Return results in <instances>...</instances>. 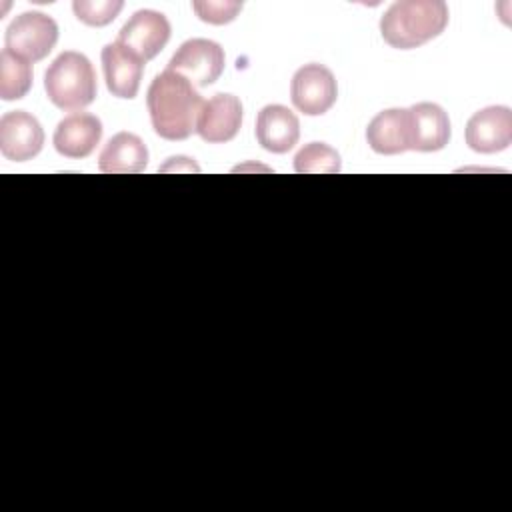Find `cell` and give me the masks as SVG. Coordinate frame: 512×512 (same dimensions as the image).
Returning a JSON list of instances; mask_svg holds the SVG:
<instances>
[{
  "instance_id": "cell-6",
  "label": "cell",
  "mask_w": 512,
  "mask_h": 512,
  "mask_svg": "<svg viewBox=\"0 0 512 512\" xmlns=\"http://www.w3.org/2000/svg\"><path fill=\"white\" fill-rule=\"evenodd\" d=\"M290 98L306 116L326 114L338 98V84L332 70L316 62L304 64L292 76Z\"/></svg>"
},
{
  "instance_id": "cell-4",
  "label": "cell",
  "mask_w": 512,
  "mask_h": 512,
  "mask_svg": "<svg viewBox=\"0 0 512 512\" xmlns=\"http://www.w3.org/2000/svg\"><path fill=\"white\" fill-rule=\"evenodd\" d=\"M6 48L30 62L46 58L58 42V24L44 12H22L6 28Z\"/></svg>"
},
{
  "instance_id": "cell-14",
  "label": "cell",
  "mask_w": 512,
  "mask_h": 512,
  "mask_svg": "<svg viewBox=\"0 0 512 512\" xmlns=\"http://www.w3.org/2000/svg\"><path fill=\"white\" fill-rule=\"evenodd\" d=\"M298 138L300 120L290 108L282 104H268L258 112L256 140L264 150L272 154H284L294 148Z\"/></svg>"
},
{
  "instance_id": "cell-15",
  "label": "cell",
  "mask_w": 512,
  "mask_h": 512,
  "mask_svg": "<svg viewBox=\"0 0 512 512\" xmlns=\"http://www.w3.org/2000/svg\"><path fill=\"white\" fill-rule=\"evenodd\" d=\"M412 126V148L418 152H438L450 140V118L442 106L420 102L408 108Z\"/></svg>"
},
{
  "instance_id": "cell-8",
  "label": "cell",
  "mask_w": 512,
  "mask_h": 512,
  "mask_svg": "<svg viewBox=\"0 0 512 512\" xmlns=\"http://www.w3.org/2000/svg\"><path fill=\"white\" fill-rule=\"evenodd\" d=\"M44 130L36 116L24 110L6 112L0 118V152L12 162H26L40 154Z\"/></svg>"
},
{
  "instance_id": "cell-5",
  "label": "cell",
  "mask_w": 512,
  "mask_h": 512,
  "mask_svg": "<svg viewBox=\"0 0 512 512\" xmlns=\"http://www.w3.org/2000/svg\"><path fill=\"white\" fill-rule=\"evenodd\" d=\"M224 48L208 38H192L180 44L168 62V70L182 74L196 86L214 84L224 72Z\"/></svg>"
},
{
  "instance_id": "cell-9",
  "label": "cell",
  "mask_w": 512,
  "mask_h": 512,
  "mask_svg": "<svg viewBox=\"0 0 512 512\" xmlns=\"http://www.w3.org/2000/svg\"><path fill=\"white\" fill-rule=\"evenodd\" d=\"M170 22L158 10H138L120 28L118 42L134 50L144 62L160 54L170 40Z\"/></svg>"
},
{
  "instance_id": "cell-1",
  "label": "cell",
  "mask_w": 512,
  "mask_h": 512,
  "mask_svg": "<svg viewBox=\"0 0 512 512\" xmlns=\"http://www.w3.org/2000/svg\"><path fill=\"white\" fill-rule=\"evenodd\" d=\"M146 104L154 132L176 142L196 132L204 100L190 80L166 68L152 80Z\"/></svg>"
},
{
  "instance_id": "cell-17",
  "label": "cell",
  "mask_w": 512,
  "mask_h": 512,
  "mask_svg": "<svg viewBox=\"0 0 512 512\" xmlns=\"http://www.w3.org/2000/svg\"><path fill=\"white\" fill-rule=\"evenodd\" d=\"M30 86H32L30 60L4 48L0 54V98L6 102L20 100L28 94Z\"/></svg>"
},
{
  "instance_id": "cell-3",
  "label": "cell",
  "mask_w": 512,
  "mask_h": 512,
  "mask_svg": "<svg viewBox=\"0 0 512 512\" xmlns=\"http://www.w3.org/2000/svg\"><path fill=\"white\" fill-rule=\"evenodd\" d=\"M48 100L60 110H80L94 102L98 86L92 62L76 50H64L44 74Z\"/></svg>"
},
{
  "instance_id": "cell-18",
  "label": "cell",
  "mask_w": 512,
  "mask_h": 512,
  "mask_svg": "<svg viewBox=\"0 0 512 512\" xmlns=\"http://www.w3.org/2000/svg\"><path fill=\"white\" fill-rule=\"evenodd\" d=\"M294 170L298 174H336L340 172V154L324 142H310L294 156Z\"/></svg>"
},
{
  "instance_id": "cell-10",
  "label": "cell",
  "mask_w": 512,
  "mask_h": 512,
  "mask_svg": "<svg viewBox=\"0 0 512 512\" xmlns=\"http://www.w3.org/2000/svg\"><path fill=\"white\" fill-rule=\"evenodd\" d=\"M100 58L108 92L116 98L132 100L138 94L146 62L118 40L106 44Z\"/></svg>"
},
{
  "instance_id": "cell-19",
  "label": "cell",
  "mask_w": 512,
  "mask_h": 512,
  "mask_svg": "<svg viewBox=\"0 0 512 512\" xmlns=\"http://www.w3.org/2000/svg\"><path fill=\"white\" fill-rule=\"evenodd\" d=\"M122 0H76L72 4V10L80 22L86 26H106L110 24L122 10Z\"/></svg>"
},
{
  "instance_id": "cell-2",
  "label": "cell",
  "mask_w": 512,
  "mask_h": 512,
  "mask_svg": "<svg viewBox=\"0 0 512 512\" xmlns=\"http://www.w3.org/2000/svg\"><path fill=\"white\" fill-rule=\"evenodd\" d=\"M448 24V6L442 0H400L380 18V34L398 50H412L440 36Z\"/></svg>"
},
{
  "instance_id": "cell-16",
  "label": "cell",
  "mask_w": 512,
  "mask_h": 512,
  "mask_svg": "<svg viewBox=\"0 0 512 512\" xmlns=\"http://www.w3.org/2000/svg\"><path fill=\"white\" fill-rule=\"evenodd\" d=\"M148 164V148L132 132L114 134L100 152L98 166L108 174H138Z\"/></svg>"
},
{
  "instance_id": "cell-11",
  "label": "cell",
  "mask_w": 512,
  "mask_h": 512,
  "mask_svg": "<svg viewBox=\"0 0 512 512\" xmlns=\"http://www.w3.org/2000/svg\"><path fill=\"white\" fill-rule=\"evenodd\" d=\"M242 126V102L234 94H216L204 102L196 132L208 144L230 142Z\"/></svg>"
},
{
  "instance_id": "cell-13",
  "label": "cell",
  "mask_w": 512,
  "mask_h": 512,
  "mask_svg": "<svg viewBox=\"0 0 512 512\" xmlns=\"http://www.w3.org/2000/svg\"><path fill=\"white\" fill-rule=\"evenodd\" d=\"M102 138V122L94 114L74 112L58 122L54 130V148L66 158H86Z\"/></svg>"
},
{
  "instance_id": "cell-20",
  "label": "cell",
  "mask_w": 512,
  "mask_h": 512,
  "mask_svg": "<svg viewBox=\"0 0 512 512\" xmlns=\"http://www.w3.org/2000/svg\"><path fill=\"white\" fill-rule=\"evenodd\" d=\"M192 10L196 12V16L202 22L214 24V26H222L232 22L238 12L242 10V2L236 0H196L192 2Z\"/></svg>"
},
{
  "instance_id": "cell-12",
  "label": "cell",
  "mask_w": 512,
  "mask_h": 512,
  "mask_svg": "<svg viewBox=\"0 0 512 512\" xmlns=\"http://www.w3.org/2000/svg\"><path fill=\"white\" fill-rule=\"evenodd\" d=\"M366 140L376 154L394 156L412 148V126L408 108H388L378 112L368 128Z\"/></svg>"
},
{
  "instance_id": "cell-7",
  "label": "cell",
  "mask_w": 512,
  "mask_h": 512,
  "mask_svg": "<svg viewBox=\"0 0 512 512\" xmlns=\"http://www.w3.org/2000/svg\"><path fill=\"white\" fill-rule=\"evenodd\" d=\"M464 136L466 144L478 154L506 150L512 142V110L508 106H486L474 112Z\"/></svg>"
}]
</instances>
